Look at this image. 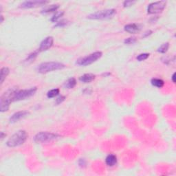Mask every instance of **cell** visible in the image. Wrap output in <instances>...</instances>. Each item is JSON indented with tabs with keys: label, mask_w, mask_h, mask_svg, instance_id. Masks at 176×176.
I'll use <instances>...</instances> for the list:
<instances>
[{
	"label": "cell",
	"mask_w": 176,
	"mask_h": 176,
	"mask_svg": "<svg viewBox=\"0 0 176 176\" xmlns=\"http://www.w3.org/2000/svg\"><path fill=\"white\" fill-rule=\"evenodd\" d=\"M17 90L15 88H11L5 92L0 99V109L1 112H7L11 103L14 101V96Z\"/></svg>",
	"instance_id": "cell-1"
},
{
	"label": "cell",
	"mask_w": 176,
	"mask_h": 176,
	"mask_svg": "<svg viewBox=\"0 0 176 176\" xmlns=\"http://www.w3.org/2000/svg\"><path fill=\"white\" fill-rule=\"evenodd\" d=\"M28 134L24 130L17 131L8 140L6 145L9 147H16L23 145L28 138Z\"/></svg>",
	"instance_id": "cell-2"
},
{
	"label": "cell",
	"mask_w": 176,
	"mask_h": 176,
	"mask_svg": "<svg viewBox=\"0 0 176 176\" xmlns=\"http://www.w3.org/2000/svg\"><path fill=\"white\" fill-rule=\"evenodd\" d=\"M65 67L66 66L62 63L54 62V61H52V62H46L39 65L37 68V71L39 73L46 74V73H48L50 72L61 70Z\"/></svg>",
	"instance_id": "cell-3"
},
{
	"label": "cell",
	"mask_w": 176,
	"mask_h": 176,
	"mask_svg": "<svg viewBox=\"0 0 176 176\" xmlns=\"http://www.w3.org/2000/svg\"><path fill=\"white\" fill-rule=\"evenodd\" d=\"M116 12L115 9H107L104 11H97L96 13L89 15L88 18L90 19H109L112 18L116 15Z\"/></svg>",
	"instance_id": "cell-4"
},
{
	"label": "cell",
	"mask_w": 176,
	"mask_h": 176,
	"mask_svg": "<svg viewBox=\"0 0 176 176\" xmlns=\"http://www.w3.org/2000/svg\"><path fill=\"white\" fill-rule=\"evenodd\" d=\"M102 55L101 52H95L92 54H89V55L84 56V57L81 58V59H78L76 64L81 66H87L89 65L93 64L100 59Z\"/></svg>",
	"instance_id": "cell-5"
},
{
	"label": "cell",
	"mask_w": 176,
	"mask_h": 176,
	"mask_svg": "<svg viewBox=\"0 0 176 176\" xmlns=\"http://www.w3.org/2000/svg\"><path fill=\"white\" fill-rule=\"evenodd\" d=\"M59 138V135L56 134H53L51 132H48V131H41L37 134L34 138V141L36 143H46L54 140L57 139Z\"/></svg>",
	"instance_id": "cell-6"
},
{
	"label": "cell",
	"mask_w": 176,
	"mask_h": 176,
	"mask_svg": "<svg viewBox=\"0 0 176 176\" xmlns=\"http://www.w3.org/2000/svg\"><path fill=\"white\" fill-rule=\"evenodd\" d=\"M37 88H32L27 90H22L17 91L14 96V101H18V100H25L26 98H30L33 96L37 92Z\"/></svg>",
	"instance_id": "cell-7"
},
{
	"label": "cell",
	"mask_w": 176,
	"mask_h": 176,
	"mask_svg": "<svg viewBox=\"0 0 176 176\" xmlns=\"http://www.w3.org/2000/svg\"><path fill=\"white\" fill-rule=\"evenodd\" d=\"M167 4V1H159L151 3L149 5L147 8V13L149 14H157L160 13L165 9Z\"/></svg>",
	"instance_id": "cell-8"
},
{
	"label": "cell",
	"mask_w": 176,
	"mask_h": 176,
	"mask_svg": "<svg viewBox=\"0 0 176 176\" xmlns=\"http://www.w3.org/2000/svg\"><path fill=\"white\" fill-rule=\"evenodd\" d=\"M47 3L48 1H25L20 5V7L22 8H32L43 6Z\"/></svg>",
	"instance_id": "cell-9"
},
{
	"label": "cell",
	"mask_w": 176,
	"mask_h": 176,
	"mask_svg": "<svg viewBox=\"0 0 176 176\" xmlns=\"http://www.w3.org/2000/svg\"><path fill=\"white\" fill-rule=\"evenodd\" d=\"M54 43V39L52 37H48L44 39L41 43L40 47H39V51H46L50 48Z\"/></svg>",
	"instance_id": "cell-10"
},
{
	"label": "cell",
	"mask_w": 176,
	"mask_h": 176,
	"mask_svg": "<svg viewBox=\"0 0 176 176\" xmlns=\"http://www.w3.org/2000/svg\"><path fill=\"white\" fill-rule=\"evenodd\" d=\"M29 114V113L26 111H20V112H17L13 114L11 118H10V122L11 123H14V122H18L21 119L25 118Z\"/></svg>",
	"instance_id": "cell-11"
},
{
	"label": "cell",
	"mask_w": 176,
	"mask_h": 176,
	"mask_svg": "<svg viewBox=\"0 0 176 176\" xmlns=\"http://www.w3.org/2000/svg\"><path fill=\"white\" fill-rule=\"evenodd\" d=\"M124 29L126 32L131 34H136L141 30L139 25L136 23H129V24L126 25Z\"/></svg>",
	"instance_id": "cell-12"
},
{
	"label": "cell",
	"mask_w": 176,
	"mask_h": 176,
	"mask_svg": "<svg viewBox=\"0 0 176 176\" xmlns=\"http://www.w3.org/2000/svg\"><path fill=\"white\" fill-rule=\"evenodd\" d=\"M105 162L109 167H114L117 163V157L114 154H109L106 158Z\"/></svg>",
	"instance_id": "cell-13"
},
{
	"label": "cell",
	"mask_w": 176,
	"mask_h": 176,
	"mask_svg": "<svg viewBox=\"0 0 176 176\" xmlns=\"http://www.w3.org/2000/svg\"><path fill=\"white\" fill-rule=\"evenodd\" d=\"M95 79V75L93 74H85L79 78L80 81L85 83H88Z\"/></svg>",
	"instance_id": "cell-14"
},
{
	"label": "cell",
	"mask_w": 176,
	"mask_h": 176,
	"mask_svg": "<svg viewBox=\"0 0 176 176\" xmlns=\"http://www.w3.org/2000/svg\"><path fill=\"white\" fill-rule=\"evenodd\" d=\"M151 83L153 86L156 87L158 88H161L165 85V82L162 81L160 78H152Z\"/></svg>",
	"instance_id": "cell-15"
},
{
	"label": "cell",
	"mask_w": 176,
	"mask_h": 176,
	"mask_svg": "<svg viewBox=\"0 0 176 176\" xmlns=\"http://www.w3.org/2000/svg\"><path fill=\"white\" fill-rule=\"evenodd\" d=\"M76 85V81L74 78H70L65 83L64 87L67 89H72Z\"/></svg>",
	"instance_id": "cell-16"
},
{
	"label": "cell",
	"mask_w": 176,
	"mask_h": 176,
	"mask_svg": "<svg viewBox=\"0 0 176 176\" xmlns=\"http://www.w3.org/2000/svg\"><path fill=\"white\" fill-rule=\"evenodd\" d=\"M10 70L8 68L4 67L1 68V75H0V78H1V83H3V82L4 81V80L6 79V78L7 77V76L9 74Z\"/></svg>",
	"instance_id": "cell-17"
},
{
	"label": "cell",
	"mask_w": 176,
	"mask_h": 176,
	"mask_svg": "<svg viewBox=\"0 0 176 176\" xmlns=\"http://www.w3.org/2000/svg\"><path fill=\"white\" fill-rule=\"evenodd\" d=\"M59 5H57V4L50 5V6H46V7L42 11V13H50V12L56 11L58 8H59Z\"/></svg>",
	"instance_id": "cell-18"
},
{
	"label": "cell",
	"mask_w": 176,
	"mask_h": 176,
	"mask_svg": "<svg viewBox=\"0 0 176 176\" xmlns=\"http://www.w3.org/2000/svg\"><path fill=\"white\" fill-rule=\"evenodd\" d=\"M59 92H60L59 91V89H57V88L53 89V90H50L47 94L48 98H54V97H55L56 96L59 95Z\"/></svg>",
	"instance_id": "cell-19"
},
{
	"label": "cell",
	"mask_w": 176,
	"mask_h": 176,
	"mask_svg": "<svg viewBox=\"0 0 176 176\" xmlns=\"http://www.w3.org/2000/svg\"><path fill=\"white\" fill-rule=\"evenodd\" d=\"M169 48V43H165L162 44V45L159 47V48L158 49V51L160 53H162V54H165V53L167 52Z\"/></svg>",
	"instance_id": "cell-20"
},
{
	"label": "cell",
	"mask_w": 176,
	"mask_h": 176,
	"mask_svg": "<svg viewBox=\"0 0 176 176\" xmlns=\"http://www.w3.org/2000/svg\"><path fill=\"white\" fill-rule=\"evenodd\" d=\"M64 13L63 11L58 12V13H56V15H54V16L52 17V18L51 19V21H52V22H56L59 18H61V17L64 15Z\"/></svg>",
	"instance_id": "cell-21"
},
{
	"label": "cell",
	"mask_w": 176,
	"mask_h": 176,
	"mask_svg": "<svg viewBox=\"0 0 176 176\" xmlns=\"http://www.w3.org/2000/svg\"><path fill=\"white\" fill-rule=\"evenodd\" d=\"M149 56V54H148V53H143V54H139L137 56V60L138 61H145L147 59Z\"/></svg>",
	"instance_id": "cell-22"
},
{
	"label": "cell",
	"mask_w": 176,
	"mask_h": 176,
	"mask_svg": "<svg viewBox=\"0 0 176 176\" xmlns=\"http://www.w3.org/2000/svg\"><path fill=\"white\" fill-rule=\"evenodd\" d=\"M136 42V37H129V38L126 39L124 41V44L126 45H131V44H134Z\"/></svg>",
	"instance_id": "cell-23"
},
{
	"label": "cell",
	"mask_w": 176,
	"mask_h": 176,
	"mask_svg": "<svg viewBox=\"0 0 176 176\" xmlns=\"http://www.w3.org/2000/svg\"><path fill=\"white\" fill-rule=\"evenodd\" d=\"M37 54H38V51H37V52H35L32 53V54H30V55L28 56V57L27 58V61H33L34 59H35L36 58V56H37Z\"/></svg>",
	"instance_id": "cell-24"
},
{
	"label": "cell",
	"mask_w": 176,
	"mask_h": 176,
	"mask_svg": "<svg viewBox=\"0 0 176 176\" xmlns=\"http://www.w3.org/2000/svg\"><path fill=\"white\" fill-rule=\"evenodd\" d=\"M78 165H79V167H82V168H84V167H86L87 161L85 160V159L84 158L79 159V160H78Z\"/></svg>",
	"instance_id": "cell-25"
},
{
	"label": "cell",
	"mask_w": 176,
	"mask_h": 176,
	"mask_svg": "<svg viewBox=\"0 0 176 176\" xmlns=\"http://www.w3.org/2000/svg\"><path fill=\"white\" fill-rule=\"evenodd\" d=\"M68 23V21L67 20H61V21L58 22L57 23H56V25H55L56 27H64L66 26V25H67Z\"/></svg>",
	"instance_id": "cell-26"
},
{
	"label": "cell",
	"mask_w": 176,
	"mask_h": 176,
	"mask_svg": "<svg viewBox=\"0 0 176 176\" xmlns=\"http://www.w3.org/2000/svg\"><path fill=\"white\" fill-rule=\"evenodd\" d=\"M66 99V97L64 96H59L56 99V105H59L63 101H64V100Z\"/></svg>",
	"instance_id": "cell-27"
},
{
	"label": "cell",
	"mask_w": 176,
	"mask_h": 176,
	"mask_svg": "<svg viewBox=\"0 0 176 176\" xmlns=\"http://www.w3.org/2000/svg\"><path fill=\"white\" fill-rule=\"evenodd\" d=\"M135 1H124L123 3V6L124 7H127V6H132L133 4H134Z\"/></svg>",
	"instance_id": "cell-28"
},
{
	"label": "cell",
	"mask_w": 176,
	"mask_h": 176,
	"mask_svg": "<svg viewBox=\"0 0 176 176\" xmlns=\"http://www.w3.org/2000/svg\"><path fill=\"white\" fill-rule=\"evenodd\" d=\"M175 73H173V76H172V81H173V82L174 83H175Z\"/></svg>",
	"instance_id": "cell-29"
},
{
	"label": "cell",
	"mask_w": 176,
	"mask_h": 176,
	"mask_svg": "<svg viewBox=\"0 0 176 176\" xmlns=\"http://www.w3.org/2000/svg\"><path fill=\"white\" fill-rule=\"evenodd\" d=\"M6 136V135L4 134V132H1V139H3L4 136Z\"/></svg>",
	"instance_id": "cell-30"
}]
</instances>
